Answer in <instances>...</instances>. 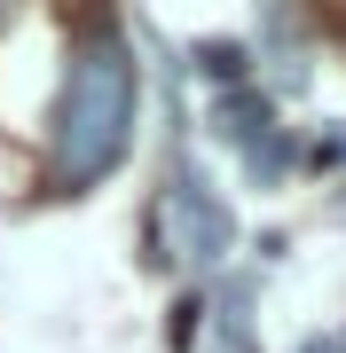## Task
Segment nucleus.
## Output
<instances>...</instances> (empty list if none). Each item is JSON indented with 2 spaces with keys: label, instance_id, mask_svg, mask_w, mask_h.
Instances as JSON below:
<instances>
[{
  "label": "nucleus",
  "instance_id": "1",
  "mask_svg": "<svg viewBox=\"0 0 346 353\" xmlns=\"http://www.w3.org/2000/svg\"><path fill=\"white\" fill-rule=\"evenodd\" d=\"M134 102H142V71L118 24H95L71 48L64 94H55V126H48V181L64 196L110 181L134 150Z\"/></svg>",
  "mask_w": 346,
  "mask_h": 353
},
{
  "label": "nucleus",
  "instance_id": "2",
  "mask_svg": "<svg viewBox=\"0 0 346 353\" xmlns=\"http://www.w3.org/2000/svg\"><path fill=\"white\" fill-rule=\"evenodd\" d=\"M150 252H157V267H173V275H213V267L236 252V212H229V196L213 189V173L197 157H173L166 181H157V196H150Z\"/></svg>",
  "mask_w": 346,
  "mask_h": 353
},
{
  "label": "nucleus",
  "instance_id": "3",
  "mask_svg": "<svg viewBox=\"0 0 346 353\" xmlns=\"http://www.w3.org/2000/svg\"><path fill=\"white\" fill-rule=\"evenodd\" d=\"M213 118H220V141H229L260 181H276L283 165H291V126H276V102L260 94L252 79H244V87H220Z\"/></svg>",
  "mask_w": 346,
  "mask_h": 353
},
{
  "label": "nucleus",
  "instance_id": "4",
  "mask_svg": "<svg viewBox=\"0 0 346 353\" xmlns=\"http://www.w3.org/2000/svg\"><path fill=\"white\" fill-rule=\"evenodd\" d=\"M213 353H260V322H252V283H229L213 306Z\"/></svg>",
  "mask_w": 346,
  "mask_h": 353
},
{
  "label": "nucleus",
  "instance_id": "5",
  "mask_svg": "<svg viewBox=\"0 0 346 353\" xmlns=\"http://www.w3.org/2000/svg\"><path fill=\"white\" fill-rule=\"evenodd\" d=\"M307 353H338V345H307Z\"/></svg>",
  "mask_w": 346,
  "mask_h": 353
},
{
  "label": "nucleus",
  "instance_id": "6",
  "mask_svg": "<svg viewBox=\"0 0 346 353\" xmlns=\"http://www.w3.org/2000/svg\"><path fill=\"white\" fill-rule=\"evenodd\" d=\"M338 353H346V338H338Z\"/></svg>",
  "mask_w": 346,
  "mask_h": 353
}]
</instances>
